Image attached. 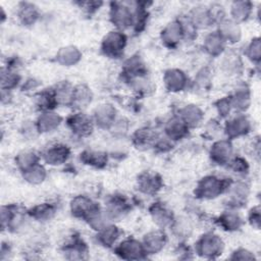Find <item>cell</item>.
<instances>
[{"instance_id": "obj_29", "label": "cell", "mask_w": 261, "mask_h": 261, "mask_svg": "<svg viewBox=\"0 0 261 261\" xmlns=\"http://www.w3.org/2000/svg\"><path fill=\"white\" fill-rule=\"evenodd\" d=\"M83 160L87 164L100 167L107 162V156L100 151H88L83 154Z\"/></svg>"}, {"instance_id": "obj_37", "label": "cell", "mask_w": 261, "mask_h": 261, "mask_svg": "<svg viewBox=\"0 0 261 261\" xmlns=\"http://www.w3.org/2000/svg\"><path fill=\"white\" fill-rule=\"evenodd\" d=\"M259 209L258 207L255 208V209H252L251 211V215H250V221L252 222L253 220L256 222V226L258 227L259 226Z\"/></svg>"}, {"instance_id": "obj_1", "label": "cell", "mask_w": 261, "mask_h": 261, "mask_svg": "<svg viewBox=\"0 0 261 261\" xmlns=\"http://www.w3.org/2000/svg\"><path fill=\"white\" fill-rule=\"evenodd\" d=\"M135 11L127 3L113 2L110 9V18L113 24L122 30L135 24Z\"/></svg>"}, {"instance_id": "obj_12", "label": "cell", "mask_w": 261, "mask_h": 261, "mask_svg": "<svg viewBox=\"0 0 261 261\" xmlns=\"http://www.w3.org/2000/svg\"><path fill=\"white\" fill-rule=\"evenodd\" d=\"M94 119L101 127H108L115 121V109L108 104L100 105L94 112Z\"/></svg>"}, {"instance_id": "obj_7", "label": "cell", "mask_w": 261, "mask_h": 261, "mask_svg": "<svg viewBox=\"0 0 261 261\" xmlns=\"http://www.w3.org/2000/svg\"><path fill=\"white\" fill-rule=\"evenodd\" d=\"M69 156V149L67 146L56 144L50 146L44 153V160L51 165H59L67 160Z\"/></svg>"}, {"instance_id": "obj_31", "label": "cell", "mask_w": 261, "mask_h": 261, "mask_svg": "<svg viewBox=\"0 0 261 261\" xmlns=\"http://www.w3.org/2000/svg\"><path fill=\"white\" fill-rule=\"evenodd\" d=\"M126 202L120 198H114L107 206V215L109 217H117L126 211Z\"/></svg>"}, {"instance_id": "obj_3", "label": "cell", "mask_w": 261, "mask_h": 261, "mask_svg": "<svg viewBox=\"0 0 261 261\" xmlns=\"http://www.w3.org/2000/svg\"><path fill=\"white\" fill-rule=\"evenodd\" d=\"M70 210L74 216L86 218L89 221L100 212L99 207L91 199L85 196H77L72 199L70 203Z\"/></svg>"}, {"instance_id": "obj_30", "label": "cell", "mask_w": 261, "mask_h": 261, "mask_svg": "<svg viewBox=\"0 0 261 261\" xmlns=\"http://www.w3.org/2000/svg\"><path fill=\"white\" fill-rule=\"evenodd\" d=\"M99 230V240L104 246H111L118 237V229L113 225H105Z\"/></svg>"}, {"instance_id": "obj_4", "label": "cell", "mask_w": 261, "mask_h": 261, "mask_svg": "<svg viewBox=\"0 0 261 261\" xmlns=\"http://www.w3.org/2000/svg\"><path fill=\"white\" fill-rule=\"evenodd\" d=\"M224 187L223 180L209 175L200 180L196 189V195L202 199H213L221 194Z\"/></svg>"}, {"instance_id": "obj_21", "label": "cell", "mask_w": 261, "mask_h": 261, "mask_svg": "<svg viewBox=\"0 0 261 261\" xmlns=\"http://www.w3.org/2000/svg\"><path fill=\"white\" fill-rule=\"evenodd\" d=\"M18 18L24 24H33L39 16L38 8L32 3H21L18 9Z\"/></svg>"}, {"instance_id": "obj_10", "label": "cell", "mask_w": 261, "mask_h": 261, "mask_svg": "<svg viewBox=\"0 0 261 261\" xmlns=\"http://www.w3.org/2000/svg\"><path fill=\"white\" fill-rule=\"evenodd\" d=\"M118 254L125 259H139L145 253L144 246L136 240H125L117 248Z\"/></svg>"}, {"instance_id": "obj_5", "label": "cell", "mask_w": 261, "mask_h": 261, "mask_svg": "<svg viewBox=\"0 0 261 261\" xmlns=\"http://www.w3.org/2000/svg\"><path fill=\"white\" fill-rule=\"evenodd\" d=\"M198 252L202 254L203 256H211L213 257L214 255L221 253L222 251V241L221 239L213 233H208L205 234L201 238V240L198 242L197 245Z\"/></svg>"}, {"instance_id": "obj_9", "label": "cell", "mask_w": 261, "mask_h": 261, "mask_svg": "<svg viewBox=\"0 0 261 261\" xmlns=\"http://www.w3.org/2000/svg\"><path fill=\"white\" fill-rule=\"evenodd\" d=\"M232 154V147L228 141H218L211 148V158L218 164H225L229 162Z\"/></svg>"}, {"instance_id": "obj_32", "label": "cell", "mask_w": 261, "mask_h": 261, "mask_svg": "<svg viewBox=\"0 0 261 261\" xmlns=\"http://www.w3.org/2000/svg\"><path fill=\"white\" fill-rule=\"evenodd\" d=\"M55 213V209L52 205L48 203H44L41 205H38L32 209V216H34L37 219L40 220H45V219H50Z\"/></svg>"}, {"instance_id": "obj_8", "label": "cell", "mask_w": 261, "mask_h": 261, "mask_svg": "<svg viewBox=\"0 0 261 261\" xmlns=\"http://www.w3.org/2000/svg\"><path fill=\"white\" fill-rule=\"evenodd\" d=\"M184 37L182 25L180 20H173L169 22L161 33L162 42L167 46H174Z\"/></svg>"}, {"instance_id": "obj_15", "label": "cell", "mask_w": 261, "mask_h": 261, "mask_svg": "<svg viewBox=\"0 0 261 261\" xmlns=\"http://www.w3.org/2000/svg\"><path fill=\"white\" fill-rule=\"evenodd\" d=\"M150 213L152 215L154 222H156V224H158L161 227H165V226L171 224V222L173 220L171 211H169L166 207H164L163 205L158 204V203L154 204L151 207Z\"/></svg>"}, {"instance_id": "obj_24", "label": "cell", "mask_w": 261, "mask_h": 261, "mask_svg": "<svg viewBox=\"0 0 261 261\" xmlns=\"http://www.w3.org/2000/svg\"><path fill=\"white\" fill-rule=\"evenodd\" d=\"M91 100H92L91 91L86 86L80 85L73 88L72 99H71L72 105L83 108V107H86L89 103H91Z\"/></svg>"}, {"instance_id": "obj_28", "label": "cell", "mask_w": 261, "mask_h": 261, "mask_svg": "<svg viewBox=\"0 0 261 261\" xmlns=\"http://www.w3.org/2000/svg\"><path fill=\"white\" fill-rule=\"evenodd\" d=\"M241 220H242L241 217L231 211H227L219 217V223L226 230L238 229L241 226V223H242Z\"/></svg>"}, {"instance_id": "obj_6", "label": "cell", "mask_w": 261, "mask_h": 261, "mask_svg": "<svg viewBox=\"0 0 261 261\" xmlns=\"http://www.w3.org/2000/svg\"><path fill=\"white\" fill-rule=\"evenodd\" d=\"M68 126L74 134L84 137L92 133L93 120L85 113H75L68 118Z\"/></svg>"}, {"instance_id": "obj_27", "label": "cell", "mask_w": 261, "mask_h": 261, "mask_svg": "<svg viewBox=\"0 0 261 261\" xmlns=\"http://www.w3.org/2000/svg\"><path fill=\"white\" fill-rule=\"evenodd\" d=\"M16 163L19 166V168L21 169V171L38 164V156L35 152L33 151H22L20 152L17 157H16Z\"/></svg>"}, {"instance_id": "obj_19", "label": "cell", "mask_w": 261, "mask_h": 261, "mask_svg": "<svg viewBox=\"0 0 261 261\" xmlns=\"http://www.w3.org/2000/svg\"><path fill=\"white\" fill-rule=\"evenodd\" d=\"M224 40L219 33L214 32L209 34L204 41L205 50L211 55H218L224 48Z\"/></svg>"}, {"instance_id": "obj_36", "label": "cell", "mask_w": 261, "mask_h": 261, "mask_svg": "<svg viewBox=\"0 0 261 261\" xmlns=\"http://www.w3.org/2000/svg\"><path fill=\"white\" fill-rule=\"evenodd\" d=\"M231 168L236 171V172H244L247 170V164L246 161H244L241 158H236L233 159L231 162Z\"/></svg>"}, {"instance_id": "obj_2", "label": "cell", "mask_w": 261, "mask_h": 261, "mask_svg": "<svg viewBox=\"0 0 261 261\" xmlns=\"http://www.w3.org/2000/svg\"><path fill=\"white\" fill-rule=\"evenodd\" d=\"M126 44V38L122 32H109L103 39L102 50L110 57L116 58L121 55Z\"/></svg>"}, {"instance_id": "obj_33", "label": "cell", "mask_w": 261, "mask_h": 261, "mask_svg": "<svg viewBox=\"0 0 261 261\" xmlns=\"http://www.w3.org/2000/svg\"><path fill=\"white\" fill-rule=\"evenodd\" d=\"M18 75L10 70V69H2V74H1V82H2V90L9 91L12 88H14L17 83H18Z\"/></svg>"}, {"instance_id": "obj_20", "label": "cell", "mask_w": 261, "mask_h": 261, "mask_svg": "<svg viewBox=\"0 0 261 261\" xmlns=\"http://www.w3.org/2000/svg\"><path fill=\"white\" fill-rule=\"evenodd\" d=\"M161 186L160 178L155 174L145 173L140 176L139 188L145 194H154L156 193Z\"/></svg>"}, {"instance_id": "obj_13", "label": "cell", "mask_w": 261, "mask_h": 261, "mask_svg": "<svg viewBox=\"0 0 261 261\" xmlns=\"http://www.w3.org/2000/svg\"><path fill=\"white\" fill-rule=\"evenodd\" d=\"M60 122H61V117L58 114L53 113L51 111H45L39 116L36 126L39 132L48 133L58 127Z\"/></svg>"}, {"instance_id": "obj_16", "label": "cell", "mask_w": 261, "mask_h": 261, "mask_svg": "<svg viewBox=\"0 0 261 261\" xmlns=\"http://www.w3.org/2000/svg\"><path fill=\"white\" fill-rule=\"evenodd\" d=\"M250 127L249 121L244 116H236L226 123V133L229 137H239L248 132Z\"/></svg>"}, {"instance_id": "obj_34", "label": "cell", "mask_w": 261, "mask_h": 261, "mask_svg": "<svg viewBox=\"0 0 261 261\" xmlns=\"http://www.w3.org/2000/svg\"><path fill=\"white\" fill-rule=\"evenodd\" d=\"M247 49V55L252 61H257L260 59V42L258 38L252 40Z\"/></svg>"}, {"instance_id": "obj_17", "label": "cell", "mask_w": 261, "mask_h": 261, "mask_svg": "<svg viewBox=\"0 0 261 261\" xmlns=\"http://www.w3.org/2000/svg\"><path fill=\"white\" fill-rule=\"evenodd\" d=\"M165 244V236L161 231H152L145 237L144 249L145 252L156 253L162 249Z\"/></svg>"}, {"instance_id": "obj_18", "label": "cell", "mask_w": 261, "mask_h": 261, "mask_svg": "<svg viewBox=\"0 0 261 261\" xmlns=\"http://www.w3.org/2000/svg\"><path fill=\"white\" fill-rule=\"evenodd\" d=\"M188 127L189 126L180 117H174L167 122L165 132L170 140H178L187 134Z\"/></svg>"}, {"instance_id": "obj_11", "label": "cell", "mask_w": 261, "mask_h": 261, "mask_svg": "<svg viewBox=\"0 0 261 261\" xmlns=\"http://www.w3.org/2000/svg\"><path fill=\"white\" fill-rule=\"evenodd\" d=\"M164 83L169 91L178 92L185 88L187 84V76L181 70L169 69L165 72Z\"/></svg>"}, {"instance_id": "obj_22", "label": "cell", "mask_w": 261, "mask_h": 261, "mask_svg": "<svg viewBox=\"0 0 261 261\" xmlns=\"http://www.w3.org/2000/svg\"><path fill=\"white\" fill-rule=\"evenodd\" d=\"M252 4L245 1H236L230 6V14L233 21H243L247 19L251 13Z\"/></svg>"}, {"instance_id": "obj_25", "label": "cell", "mask_w": 261, "mask_h": 261, "mask_svg": "<svg viewBox=\"0 0 261 261\" xmlns=\"http://www.w3.org/2000/svg\"><path fill=\"white\" fill-rule=\"evenodd\" d=\"M188 126L197 125L202 119V112L196 105H187L179 116Z\"/></svg>"}, {"instance_id": "obj_23", "label": "cell", "mask_w": 261, "mask_h": 261, "mask_svg": "<svg viewBox=\"0 0 261 261\" xmlns=\"http://www.w3.org/2000/svg\"><path fill=\"white\" fill-rule=\"evenodd\" d=\"M81 58V53L80 51L73 47V46H68L61 48L59 52L57 53V59L58 62L63 64L64 66H69L74 63H76Z\"/></svg>"}, {"instance_id": "obj_14", "label": "cell", "mask_w": 261, "mask_h": 261, "mask_svg": "<svg viewBox=\"0 0 261 261\" xmlns=\"http://www.w3.org/2000/svg\"><path fill=\"white\" fill-rule=\"evenodd\" d=\"M219 24V34L224 41L238 42L241 36V30L238 25V22L233 21L232 19H223Z\"/></svg>"}, {"instance_id": "obj_35", "label": "cell", "mask_w": 261, "mask_h": 261, "mask_svg": "<svg viewBox=\"0 0 261 261\" xmlns=\"http://www.w3.org/2000/svg\"><path fill=\"white\" fill-rule=\"evenodd\" d=\"M217 109L220 115L222 116H226L229 113V110L231 108V103H230V99H222L219 100L218 104H217Z\"/></svg>"}, {"instance_id": "obj_26", "label": "cell", "mask_w": 261, "mask_h": 261, "mask_svg": "<svg viewBox=\"0 0 261 261\" xmlns=\"http://www.w3.org/2000/svg\"><path fill=\"white\" fill-rule=\"evenodd\" d=\"M22 175L27 181L36 185V184H40L44 180V178L46 176V171L43 166L36 164V165L23 170Z\"/></svg>"}]
</instances>
